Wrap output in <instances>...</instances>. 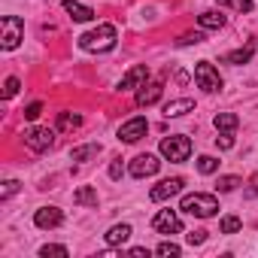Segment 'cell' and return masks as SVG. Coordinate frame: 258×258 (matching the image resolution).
<instances>
[{
    "label": "cell",
    "instance_id": "19",
    "mask_svg": "<svg viewBox=\"0 0 258 258\" xmlns=\"http://www.w3.org/2000/svg\"><path fill=\"white\" fill-rule=\"evenodd\" d=\"M73 204H79V207H97V191L91 185H79L73 191Z\"/></svg>",
    "mask_w": 258,
    "mask_h": 258
},
{
    "label": "cell",
    "instance_id": "2",
    "mask_svg": "<svg viewBox=\"0 0 258 258\" xmlns=\"http://www.w3.org/2000/svg\"><path fill=\"white\" fill-rule=\"evenodd\" d=\"M179 210L188 213V216H198V219H210V216L219 213V201H216L213 195H201V191H195V195H185V198H182Z\"/></svg>",
    "mask_w": 258,
    "mask_h": 258
},
{
    "label": "cell",
    "instance_id": "12",
    "mask_svg": "<svg viewBox=\"0 0 258 258\" xmlns=\"http://www.w3.org/2000/svg\"><path fill=\"white\" fill-rule=\"evenodd\" d=\"M61 222H64V213H61L58 207H40V210L34 213V225H37V228H43V231L58 228Z\"/></svg>",
    "mask_w": 258,
    "mask_h": 258
},
{
    "label": "cell",
    "instance_id": "17",
    "mask_svg": "<svg viewBox=\"0 0 258 258\" xmlns=\"http://www.w3.org/2000/svg\"><path fill=\"white\" fill-rule=\"evenodd\" d=\"M225 16L222 13H216V10H207V13H201L198 16V25L204 28V31H219V28H225Z\"/></svg>",
    "mask_w": 258,
    "mask_h": 258
},
{
    "label": "cell",
    "instance_id": "23",
    "mask_svg": "<svg viewBox=\"0 0 258 258\" xmlns=\"http://www.w3.org/2000/svg\"><path fill=\"white\" fill-rule=\"evenodd\" d=\"M207 37H204V28L201 31H185L179 40H176V46H198V43H204Z\"/></svg>",
    "mask_w": 258,
    "mask_h": 258
},
{
    "label": "cell",
    "instance_id": "26",
    "mask_svg": "<svg viewBox=\"0 0 258 258\" xmlns=\"http://www.w3.org/2000/svg\"><path fill=\"white\" fill-rule=\"evenodd\" d=\"M219 7H228V10H237V13H252V0H216Z\"/></svg>",
    "mask_w": 258,
    "mask_h": 258
},
{
    "label": "cell",
    "instance_id": "5",
    "mask_svg": "<svg viewBox=\"0 0 258 258\" xmlns=\"http://www.w3.org/2000/svg\"><path fill=\"white\" fill-rule=\"evenodd\" d=\"M0 28H4V37H0V46H4L7 52L19 49V43L25 40V22L19 16H7L4 22H0Z\"/></svg>",
    "mask_w": 258,
    "mask_h": 258
},
{
    "label": "cell",
    "instance_id": "28",
    "mask_svg": "<svg viewBox=\"0 0 258 258\" xmlns=\"http://www.w3.org/2000/svg\"><path fill=\"white\" fill-rule=\"evenodd\" d=\"M40 255H43V258H49V255H58V258H67V246H58V243H46V246L40 249Z\"/></svg>",
    "mask_w": 258,
    "mask_h": 258
},
{
    "label": "cell",
    "instance_id": "7",
    "mask_svg": "<svg viewBox=\"0 0 258 258\" xmlns=\"http://www.w3.org/2000/svg\"><path fill=\"white\" fill-rule=\"evenodd\" d=\"M146 131H149V121H146L143 115H134V118H127V121L118 127V140H121V143H137V140L146 137Z\"/></svg>",
    "mask_w": 258,
    "mask_h": 258
},
{
    "label": "cell",
    "instance_id": "33",
    "mask_svg": "<svg viewBox=\"0 0 258 258\" xmlns=\"http://www.w3.org/2000/svg\"><path fill=\"white\" fill-rule=\"evenodd\" d=\"M16 191H19V182H16V179H7V182H4V191H0V198L7 201V198L16 195Z\"/></svg>",
    "mask_w": 258,
    "mask_h": 258
},
{
    "label": "cell",
    "instance_id": "29",
    "mask_svg": "<svg viewBox=\"0 0 258 258\" xmlns=\"http://www.w3.org/2000/svg\"><path fill=\"white\" fill-rule=\"evenodd\" d=\"M237 185H240V176H222V179L216 182V188H219L222 195H225V191H234Z\"/></svg>",
    "mask_w": 258,
    "mask_h": 258
},
{
    "label": "cell",
    "instance_id": "11",
    "mask_svg": "<svg viewBox=\"0 0 258 258\" xmlns=\"http://www.w3.org/2000/svg\"><path fill=\"white\" fill-rule=\"evenodd\" d=\"M182 188H185V179H182V176H170V179L158 182V185L149 191V198H152V201H170V198H176Z\"/></svg>",
    "mask_w": 258,
    "mask_h": 258
},
{
    "label": "cell",
    "instance_id": "10",
    "mask_svg": "<svg viewBox=\"0 0 258 258\" xmlns=\"http://www.w3.org/2000/svg\"><path fill=\"white\" fill-rule=\"evenodd\" d=\"M146 79H149V67L146 64H137V67H131L124 76H121V82H118V91H140L143 85H146Z\"/></svg>",
    "mask_w": 258,
    "mask_h": 258
},
{
    "label": "cell",
    "instance_id": "32",
    "mask_svg": "<svg viewBox=\"0 0 258 258\" xmlns=\"http://www.w3.org/2000/svg\"><path fill=\"white\" fill-rule=\"evenodd\" d=\"M40 112H43V103H40V100H34V103L25 109V118H28V121H34V118H40Z\"/></svg>",
    "mask_w": 258,
    "mask_h": 258
},
{
    "label": "cell",
    "instance_id": "36",
    "mask_svg": "<svg viewBox=\"0 0 258 258\" xmlns=\"http://www.w3.org/2000/svg\"><path fill=\"white\" fill-rule=\"evenodd\" d=\"M131 255H134V258H149V249H146V246H134Z\"/></svg>",
    "mask_w": 258,
    "mask_h": 258
},
{
    "label": "cell",
    "instance_id": "20",
    "mask_svg": "<svg viewBox=\"0 0 258 258\" xmlns=\"http://www.w3.org/2000/svg\"><path fill=\"white\" fill-rule=\"evenodd\" d=\"M82 127V115L76 112H58V131H76Z\"/></svg>",
    "mask_w": 258,
    "mask_h": 258
},
{
    "label": "cell",
    "instance_id": "35",
    "mask_svg": "<svg viewBox=\"0 0 258 258\" xmlns=\"http://www.w3.org/2000/svg\"><path fill=\"white\" fill-rule=\"evenodd\" d=\"M121 173H124V167H121V158H115V161L109 164V176H112V179H118Z\"/></svg>",
    "mask_w": 258,
    "mask_h": 258
},
{
    "label": "cell",
    "instance_id": "15",
    "mask_svg": "<svg viewBox=\"0 0 258 258\" xmlns=\"http://www.w3.org/2000/svg\"><path fill=\"white\" fill-rule=\"evenodd\" d=\"M64 13L73 19V22H91L94 19V10L79 4V0H64Z\"/></svg>",
    "mask_w": 258,
    "mask_h": 258
},
{
    "label": "cell",
    "instance_id": "13",
    "mask_svg": "<svg viewBox=\"0 0 258 258\" xmlns=\"http://www.w3.org/2000/svg\"><path fill=\"white\" fill-rule=\"evenodd\" d=\"M161 94H164V85L161 82H149V85H143L137 91V106H152V103L161 100Z\"/></svg>",
    "mask_w": 258,
    "mask_h": 258
},
{
    "label": "cell",
    "instance_id": "30",
    "mask_svg": "<svg viewBox=\"0 0 258 258\" xmlns=\"http://www.w3.org/2000/svg\"><path fill=\"white\" fill-rule=\"evenodd\" d=\"M19 88H22V82H19L16 76H10V79L4 82V97H7V100H10V97H16V94H19Z\"/></svg>",
    "mask_w": 258,
    "mask_h": 258
},
{
    "label": "cell",
    "instance_id": "24",
    "mask_svg": "<svg viewBox=\"0 0 258 258\" xmlns=\"http://www.w3.org/2000/svg\"><path fill=\"white\" fill-rule=\"evenodd\" d=\"M198 170H201L204 176L216 173V170H219V158H213V155H201V158H198Z\"/></svg>",
    "mask_w": 258,
    "mask_h": 258
},
{
    "label": "cell",
    "instance_id": "21",
    "mask_svg": "<svg viewBox=\"0 0 258 258\" xmlns=\"http://www.w3.org/2000/svg\"><path fill=\"white\" fill-rule=\"evenodd\" d=\"M213 124L219 127V131H237V124H240V118H237L234 112H216Z\"/></svg>",
    "mask_w": 258,
    "mask_h": 258
},
{
    "label": "cell",
    "instance_id": "6",
    "mask_svg": "<svg viewBox=\"0 0 258 258\" xmlns=\"http://www.w3.org/2000/svg\"><path fill=\"white\" fill-rule=\"evenodd\" d=\"M25 146L34 152H46L55 146V131L52 127H28L25 131Z\"/></svg>",
    "mask_w": 258,
    "mask_h": 258
},
{
    "label": "cell",
    "instance_id": "37",
    "mask_svg": "<svg viewBox=\"0 0 258 258\" xmlns=\"http://www.w3.org/2000/svg\"><path fill=\"white\" fill-rule=\"evenodd\" d=\"M246 195H249V198H255V195H258V173L249 179V191H246Z\"/></svg>",
    "mask_w": 258,
    "mask_h": 258
},
{
    "label": "cell",
    "instance_id": "18",
    "mask_svg": "<svg viewBox=\"0 0 258 258\" xmlns=\"http://www.w3.org/2000/svg\"><path fill=\"white\" fill-rule=\"evenodd\" d=\"M127 237H131V225H112L109 231H106V243L115 249V246H121V243H127Z\"/></svg>",
    "mask_w": 258,
    "mask_h": 258
},
{
    "label": "cell",
    "instance_id": "8",
    "mask_svg": "<svg viewBox=\"0 0 258 258\" xmlns=\"http://www.w3.org/2000/svg\"><path fill=\"white\" fill-rule=\"evenodd\" d=\"M152 228L158 234H179L182 231V219L176 216V210H158L152 219Z\"/></svg>",
    "mask_w": 258,
    "mask_h": 258
},
{
    "label": "cell",
    "instance_id": "1",
    "mask_svg": "<svg viewBox=\"0 0 258 258\" xmlns=\"http://www.w3.org/2000/svg\"><path fill=\"white\" fill-rule=\"evenodd\" d=\"M115 40H118V34H115L112 25H97V28H91L88 34L79 37V46H82L85 52L103 55V52H112V49H115Z\"/></svg>",
    "mask_w": 258,
    "mask_h": 258
},
{
    "label": "cell",
    "instance_id": "3",
    "mask_svg": "<svg viewBox=\"0 0 258 258\" xmlns=\"http://www.w3.org/2000/svg\"><path fill=\"white\" fill-rule=\"evenodd\" d=\"M161 155H164L167 161H173V164H182V161H188V155H191V140L182 137V134H170V137L161 140Z\"/></svg>",
    "mask_w": 258,
    "mask_h": 258
},
{
    "label": "cell",
    "instance_id": "9",
    "mask_svg": "<svg viewBox=\"0 0 258 258\" xmlns=\"http://www.w3.org/2000/svg\"><path fill=\"white\" fill-rule=\"evenodd\" d=\"M158 167H161V161H158L155 155H149V152H146V155H137L127 170H131V176H134V179H146V176H155V173H158Z\"/></svg>",
    "mask_w": 258,
    "mask_h": 258
},
{
    "label": "cell",
    "instance_id": "16",
    "mask_svg": "<svg viewBox=\"0 0 258 258\" xmlns=\"http://www.w3.org/2000/svg\"><path fill=\"white\" fill-rule=\"evenodd\" d=\"M191 109H195V100H191V97H179V100L164 103V115H167V118H179V115H185V112H191Z\"/></svg>",
    "mask_w": 258,
    "mask_h": 258
},
{
    "label": "cell",
    "instance_id": "22",
    "mask_svg": "<svg viewBox=\"0 0 258 258\" xmlns=\"http://www.w3.org/2000/svg\"><path fill=\"white\" fill-rule=\"evenodd\" d=\"M97 152H100L97 143H85V146H76V149L70 152V161H88V158H94Z\"/></svg>",
    "mask_w": 258,
    "mask_h": 258
},
{
    "label": "cell",
    "instance_id": "27",
    "mask_svg": "<svg viewBox=\"0 0 258 258\" xmlns=\"http://www.w3.org/2000/svg\"><path fill=\"white\" fill-rule=\"evenodd\" d=\"M155 252H158V255H161V258H176V255H179V252H182V249H179V246H176V243H170V240H164V243H161V246H158V249H155Z\"/></svg>",
    "mask_w": 258,
    "mask_h": 258
},
{
    "label": "cell",
    "instance_id": "14",
    "mask_svg": "<svg viewBox=\"0 0 258 258\" xmlns=\"http://www.w3.org/2000/svg\"><path fill=\"white\" fill-rule=\"evenodd\" d=\"M255 40L252 43H246L243 49H234V52H228V55H222V64H234V67H240V64H249V58L255 55Z\"/></svg>",
    "mask_w": 258,
    "mask_h": 258
},
{
    "label": "cell",
    "instance_id": "4",
    "mask_svg": "<svg viewBox=\"0 0 258 258\" xmlns=\"http://www.w3.org/2000/svg\"><path fill=\"white\" fill-rule=\"evenodd\" d=\"M195 82H198V88H204L207 94L222 91V76H219V70H216L210 61H198V64H195Z\"/></svg>",
    "mask_w": 258,
    "mask_h": 258
},
{
    "label": "cell",
    "instance_id": "25",
    "mask_svg": "<svg viewBox=\"0 0 258 258\" xmlns=\"http://www.w3.org/2000/svg\"><path fill=\"white\" fill-rule=\"evenodd\" d=\"M240 228H243V222H240L237 216H225V219L219 222V231H222V234H237Z\"/></svg>",
    "mask_w": 258,
    "mask_h": 258
},
{
    "label": "cell",
    "instance_id": "31",
    "mask_svg": "<svg viewBox=\"0 0 258 258\" xmlns=\"http://www.w3.org/2000/svg\"><path fill=\"white\" fill-rule=\"evenodd\" d=\"M216 143H219V149H231V146H234V131H222V134L216 137Z\"/></svg>",
    "mask_w": 258,
    "mask_h": 258
},
{
    "label": "cell",
    "instance_id": "34",
    "mask_svg": "<svg viewBox=\"0 0 258 258\" xmlns=\"http://www.w3.org/2000/svg\"><path fill=\"white\" fill-rule=\"evenodd\" d=\"M185 240H188V243H191V246H201V243H204V240H207V231H191V234H188V237H185Z\"/></svg>",
    "mask_w": 258,
    "mask_h": 258
}]
</instances>
